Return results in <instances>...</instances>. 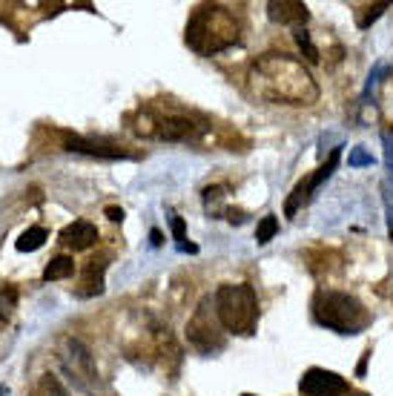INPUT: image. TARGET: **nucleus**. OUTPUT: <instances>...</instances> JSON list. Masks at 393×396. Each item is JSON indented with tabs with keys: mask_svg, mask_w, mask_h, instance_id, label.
<instances>
[{
	"mask_svg": "<svg viewBox=\"0 0 393 396\" xmlns=\"http://www.w3.org/2000/svg\"><path fill=\"white\" fill-rule=\"evenodd\" d=\"M387 6H390V4H371V6H361V12L356 15V26H359V29H368L371 23H376V18L385 15Z\"/></svg>",
	"mask_w": 393,
	"mask_h": 396,
	"instance_id": "f3484780",
	"label": "nucleus"
},
{
	"mask_svg": "<svg viewBox=\"0 0 393 396\" xmlns=\"http://www.w3.org/2000/svg\"><path fill=\"white\" fill-rule=\"evenodd\" d=\"M296 43H298V49H301V52H305V57L310 60V64H316V60H319V49L313 46L308 29H296Z\"/></svg>",
	"mask_w": 393,
	"mask_h": 396,
	"instance_id": "aec40b11",
	"label": "nucleus"
},
{
	"mask_svg": "<svg viewBox=\"0 0 393 396\" xmlns=\"http://www.w3.org/2000/svg\"><path fill=\"white\" fill-rule=\"evenodd\" d=\"M241 396H253V393H241Z\"/></svg>",
	"mask_w": 393,
	"mask_h": 396,
	"instance_id": "2f4dec72",
	"label": "nucleus"
},
{
	"mask_svg": "<svg viewBox=\"0 0 393 396\" xmlns=\"http://www.w3.org/2000/svg\"><path fill=\"white\" fill-rule=\"evenodd\" d=\"M276 233H279V219L276 216H264L258 221V227H256V241H258V245H267V241L273 238Z\"/></svg>",
	"mask_w": 393,
	"mask_h": 396,
	"instance_id": "a211bd4d",
	"label": "nucleus"
},
{
	"mask_svg": "<svg viewBox=\"0 0 393 396\" xmlns=\"http://www.w3.org/2000/svg\"><path fill=\"white\" fill-rule=\"evenodd\" d=\"M64 146L69 152H83V156H95V158H130V152H124V149L101 144V141H89L81 135H64Z\"/></svg>",
	"mask_w": 393,
	"mask_h": 396,
	"instance_id": "1a4fd4ad",
	"label": "nucleus"
},
{
	"mask_svg": "<svg viewBox=\"0 0 393 396\" xmlns=\"http://www.w3.org/2000/svg\"><path fill=\"white\" fill-rule=\"evenodd\" d=\"M149 241H153V247H161V241H164L161 230H153V233H149Z\"/></svg>",
	"mask_w": 393,
	"mask_h": 396,
	"instance_id": "cd10ccee",
	"label": "nucleus"
},
{
	"mask_svg": "<svg viewBox=\"0 0 393 396\" xmlns=\"http://www.w3.org/2000/svg\"><path fill=\"white\" fill-rule=\"evenodd\" d=\"M178 250H181V253H198V247H195V245H190V241H184V245H178Z\"/></svg>",
	"mask_w": 393,
	"mask_h": 396,
	"instance_id": "c85d7f7f",
	"label": "nucleus"
},
{
	"mask_svg": "<svg viewBox=\"0 0 393 396\" xmlns=\"http://www.w3.org/2000/svg\"><path fill=\"white\" fill-rule=\"evenodd\" d=\"M216 316L233 336H253L258 327V296L250 285H221L216 293Z\"/></svg>",
	"mask_w": 393,
	"mask_h": 396,
	"instance_id": "20e7f679",
	"label": "nucleus"
},
{
	"mask_svg": "<svg viewBox=\"0 0 393 396\" xmlns=\"http://www.w3.org/2000/svg\"><path fill=\"white\" fill-rule=\"evenodd\" d=\"M267 15L273 23H282V26H305L310 12L305 4H298V0H273V4H267Z\"/></svg>",
	"mask_w": 393,
	"mask_h": 396,
	"instance_id": "6e6552de",
	"label": "nucleus"
},
{
	"mask_svg": "<svg viewBox=\"0 0 393 396\" xmlns=\"http://www.w3.org/2000/svg\"><path fill=\"white\" fill-rule=\"evenodd\" d=\"M6 393H9V390H6V388H0V396H6Z\"/></svg>",
	"mask_w": 393,
	"mask_h": 396,
	"instance_id": "c756f323",
	"label": "nucleus"
},
{
	"mask_svg": "<svg viewBox=\"0 0 393 396\" xmlns=\"http://www.w3.org/2000/svg\"><path fill=\"white\" fill-rule=\"evenodd\" d=\"M170 230H172V238L178 241V245H184V238H187V224L181 216H172L170 219Z\"/></svg>",
	"mask_w": 393,
	"mask_h": 396,
	"instance_id": "b1692460",
	"label": "nucleus"
},
{
	"mask_svg": "<svg viewBox=\"0 0 393 396\" xmlns=\"http://www.w3.org/2000/svg\"><path fill=\"white\" fill-rule=\"evenodd\" d=\"M382 144H385V167H387V175L393 181V127L382 130Z\"/></svg>",
	"mask_w": 393,
	"mask_h": 396,
	"instance_id": "412c9836",
	"label": "nucleus"
},
{
	"mask_svg": "<svg viewBox=\"0 0 393 396\" xmlns=\"http://www.w3.org/2000/svg\"><path fill=\"white\" fill-rule=\"evenodd\" d=\"M221 198H224V187H207V190H204V204H207V210L213 212V216L221 210V207H219Z\"/></svg>",
	"mask_w": 393,
	"mask_h": 396,
	"instance_id": "4be33fe9",
	"label": "nucleus"
},
{
	"mask_svg": "<svg viewBox=\"0 0 393 396\" xmlns=\"http://www.w3.org/2000/svg\"><path fill=\"white\" fill-rule=\"evenodd\" d=\"M339 161H342V146H333V152H330V156H327V161L313 172V175H308V184H310V190H319L322 184H324V181L330 178V175H333V170L339 167Z\"/></svg>",
	"mask_w": 393,
	"mask_h": 396,
	"instance_id": "ddd939ff",
	"label": "nucleus"
},
{
	"mask_svg": "<svg viewBox=\"0 0 393 396\" xmlns=\"http://www.w3.org/2000/svg\"><path fill=\"white\" fill-rule=\"evenodd\" d=\"M250 95L264 104L310 107L319 101V83L301 60L284 52H267L250 67L247 75Z\"/></svg>",
	"mask_w": 393,
	"mask_h": 396,
	"instance_id": "f257e3e1",
	"label": "nucleus"
},
{
	"mask_svg": "<svg viewBox=\"0 0 393 396\" xmlns=\"http://www.w3.org/2000/svg\"><path fill=\"white\" fill-rule=\"evenodd\" d=\"M347 164H350V167H373V156H371L368 149L353 146V152L347 156Z\"/></svg>",
	"mask_w": 393,
	"mask_h": 396,
	"instance_id": "5701e85b",
	"label": "nucleus"
},
{
	"mask_svg": "<svg viewBox=\"0 0 393 396\" xmlns=\"http://www.w3.org/2000/svg\"><path fill=\"white\" fill-rule=\"evenodd\" d=\"M156 135L161 141H190L198 135V124L190 118H181V115H172V118H164L158 121V130Z\"/></svg>",
	"mask_w": 393,
	"mask_h": 396,
	"instance_id": "9b49d317",
	"label": "nucleus"
},
{
	"mask_svg": "<svg viewBox=\"0 0 393 396\" xmlns=\"http://www.w3.org/2000/svg\"><path fill=\"white\" fill-rule=\"evenodd\" d=\"M368 359H371V350H365V356H361V362L356 364V374H359V376H365V368H368Z\"/></svg>",
	"mask_w": 393,
	"mask_h": 396,
	"instance_id": "bb28decb",
	"label": "nucleus"
},
{
	"mask_svg": "<svg viewBox=\"0 0 393 396\" xmlns=\"http://www.w3.org/2000/svg\"><path fill=\"white\" fill-rule=\"evenodd\" d=\"M241 32H238V20L233 18L230 9L219 6V4H204L198 6L190 20H187V32L184 41L193 52L198 55H216L230 49L233 43H238Z\"/></svg>",
	"mask_w": 393,
	"mask_h": 396,
	"instance_id": "f03ea898",
	"label": "nucleus"
},
{
	"mask_svg": "<svg viewBox=\"0 0 393 396\" xmlns=\"http://www.w3.org/2000/svg\"><path fill=\"white\" fill-rule=\"evenodd\" d=\"M298 390H301V396H347L350 385L345 376H339L333 371L310 368L298 379Z\"/></svg>",
	"mask_w": 393,
	"mask_h": 396,
	"instance_id": "0eeeda50",
	"label": "nucleus"
},
{
	"mask_svg": "<svg viewBox=\"0 0 393 396\" xmlns=\"http://www.w3.org/2000/svg\"><path fill=\"white\" fill-rule=\"evenodd\" d=\"M390 238H393V224H390Z\"/></svg>",
	"mask_w": 393,
	"mask_h": 396,
	"instance_id": "7c9ffc66",
	"label": "nucleus"
},
{
	"mask_svg": "<svg viewBox=\"0 0 393 396\" xmlns=\"http://www.w3.org/2000/svg\"><path fill=\"white\" fill-rule=\"evenodd\" d=\"M313 319L327 330H336L342 336H353L371 325V313L365 310L356 296L339 290H319L313 296Z\"/></svg>",
	"mask_w": 393,
	"mask_h": 396,
	"instance_id": "7ed1b4c3",
	"label": "nucleus"
},
{
	"mask_svg": "<svg viewBox=\"0 0 393 396\" xmlns=\"http://www.w3.org/2000/svg\"><path fill=\"white\" fill-rule=\"evenodd\" d=\"M60 359H64V368L75 376L78 385H89V382L98 379L95 359H92V353L86 350L83 342H78V339H64V350H60Z\"/></svg>",
	"mask_w": 393,
	"mask_h": 396,
	"instance_id": "423d86ee",
	"label": "nucleus"
},
{
	"mask_svg": "<svg viewBox=\"0 0 393 396\" xmlns=\"http://www.w3.org/2000/svg\"><path fill=\"white\" fill-rule=\"evenodd\" d=\"M221 322L216 316V308L209 310V301H201L195 316L187 325V339L190 345H195L201 353H213L224 348V336H221Z\"/></svg>",
	"mask_w": 393,
	"mask_h": 396,
	"instance_id": "39448f33",
	"label": "nucleus"
},
{
	"mask_svg": "<svg viewBox=\"0 0 393 396\" xmlns=\"http://www.w3.org/2000/svg\"><path fill=\"white\" fill-rule=\"evenodd\" d=\"M46 238H49V230L35 224V227H29V230L18 238V245H15V247H18L20 253H35V250H41V247L46 245Z\"/></svg>",
	"mask_w": 393,
	"mask_h": 396,
	"instance_id": "2eb2a0df",
	"label": "nucleus"
},
{
	"mask_svg": "<svg viewBox=\"0 0 393 396\" xmlns=\"http://www.w3.org/2000/svg\"><path fill=\"white\" fill-rule=\"evenodd\" d=\"M95 241H98V230L89 221H72L69 227L60 230V245L72 250H89L95 247Z\"/></svg>",
	"mask_w": 393,
	"mask_h": 396,
	"instance_id": "9d476101",
	"label": "nucleus"
},
{
	"mask_svg": "<svg viewBox=\"0 0 393 396\" xmlns=\"http://www.w3.org/2000/svg\"><path fill=\"white\" fill-rule=\"evenodd\" d=\"M75 273V261L72 256H55L46 270H43V282H60V279H69Z\"/></svg>",
	"mask_w": 393,
	"mask_h": 396,
	"instance_id": "4468645a",
	"label": "nucleus"
},
{
	"mask_svg": "<svg viewBox=\"0 0 393 396\" xmlns=\"http://www.w3.org/2000/svg\"><path fill=\"white\" fill-rule=\"evenodd\" d=\"M32 396H67V390H64V385H60L55 376H43L38 382V388L32 390Z\"/></svg>",
	"mask_w": 393,
	"mask_h": 396,
	"instance_id": "6ab92c4d",
	"label": "nucleus"
},
{
	"mask_svg": "<svg viewBox=\"0 0 393 396\" xmlns=\"http://www.w3.org/2000/svg\"><path fill=\"white\" fill-rule=\"evenodd\" d=\"M104 270H106V259H92L83 270V296H101L104 293Z\"/></svg>",
	"mask_w": 393,
	"mask_h": 396,
	"instance_id": "f8f14e48",
	"label": "nucleus"
},
{
	"mask_svg": "<svg viewBox=\"0 0 393 396\" xmlns=\"http://www.w3.org/2000/svg\"><path fill=\"white\" fill-rule=\"evenodd\" d=\"M15 301H18V290L9 285L4 293H0V308H4V304H15Z\"/></svg>",
	"mask_w": 393,
	"mask_h": 396,
	"instance_id": "a878e982",
	"label": "nucleus"
},
{
	"mask_svg": "<svg viewBox=\"0 0 393 396\" xmlns=\"http://www.w3.org/2000/svg\"><path fill=\"white\" fill-rule=\"evenodd\" d=\"M104 216H106L112 224H120V221H124V210H120V207H106Z\"/></svg>",
	"mask_w": 393,
	"mask_h": 396,
	"instance_id": "393cba45",
	"label": "nucleus"
},
{
	"mask_svg": "<svg viewBox=\"0 0 393 396\" xmlns=\"http://www.w3.org/2000/svg\"><path fill=\"white\" fill-rule=\"evenodd\" d=\"M313 196V190H310V184H308V178L305 181H298V184L293 187V193H290V198H287V204H284V216H296L298 212V207L301 204H308V198Z\"/></svg>",
	"mask_w": 393,
	"mask_h": 396,
	"instance_id": "dca6fc26",
	"label": "nucleus"
}]
</instances>
